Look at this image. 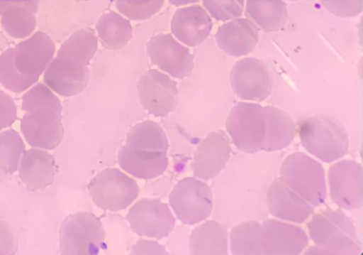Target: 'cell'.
<instances>
[{
    "instance_id": "cell-6",
    "label": "cell",
    "mask_w": 363,
    "mask_h": 255,
    "mask_svg": "<svg viewBox=\"0 0 363 255\" xmlns=\"http://www.w3.org/2000/svg\"><path fill=\"white\" fill-rule=\"evenodd\" d=\"M106 231L99 218L92 212H79L68 216L60 232L62 255H96L105 247Z\"/></svg>"
},
{
    "instance_id": "cell-31",
    "label": "cell",
    "mask_w": 363,
    "mask_h": 255,
    "mask_svg": "<svg viewBox=\"0 0 363 255\" xmlns=\"http://www.w3.org/2000/svg\"><path fill=\"white\" fill-rule=\"evenodd\" d=\"M165 0H116V7L125 18L147 21L161 11Z\"/></svg>"
},
{
    "instance_id": "cell-2",
    "label": "cell",
    "mask_w": 363,
    "mask_h": 255,
    "mask_svg": "<svg viewBox=\"0 0 363 255\" xmlns=\"http://www.w3.org/2000/svg\"><path fill=\"white\" fill-rule=\"evenodd\" d=\"M168 148L162 127L152 121H144L128 131L118 161L127 173L139 179H153L163 175L168 167Z\"/></svg>"
},
{
    "instance_id": "cell-39",
    "label": "cell",
    "mask_w": 363,
    "mask_h": 255,
    "mask_svg": "<svg viewBox=\"0 0 363 255\" xmlns=\"http://www.w3.org/2000/svg\"><path fill=\"white\" fill-rule=\"evenodd\" d=\"M288 1H298V0H288Z\"/></svg>"
},
{
    "instance_id": "cell-19",
    "label": "cell",
    "mask_w": 363,
    "mask_h": 255,
    "mask_svg": "<svg viewBox=\"0 0 363 255\" xmlns=\"http://www.w3.org/2000/svg\"><path fill=\"white\" fill-rule=\"evenodd\" d=\"M218 47L232 58L252 53L258 43V26L249 18H238L225 22L216 33Z\"/></svg>"
},
{
    "instance_id": "cell-5",
    "label": "cell",
    "mask_w": 363,
    "mask_h": 255,
    "mask_svg": "<svg viewBox=\"0 0 363 255\" xmlns=\"http://www.w3.org/2000/svg\"><path fill=\"white\" fill-rule=\"evenodd\" d=\"M280 179L313 206L325 203L328 196L325 169L306 153L290 154L281 166Z\"/></svg>"
},
{
    "instance_id": "cell-33",
    "label": "cell",
    "mask_w": 363,
    "mask_h": 255,
    "mask_svg": "<svg viewBox=\"0 0 363 255\" xmlns=\"http://www.w3.org/2000/svg\"><path fill=\"white\" fill-rule=\"evenodd\" d=\"M210 16L218 21L226 22L242 16L245 0H202Z\"/></svg>"
},
{
    "instance_id": "cell-13",
    "label": "cell",
    "mask_w": 363,
    "mask_h": 255,
    "mask_svg": "<svg viewBox=\"0 0 363 255\" xmlns=\"http://www.w3.org/2000/svg\"><path fill=\"white\" fill-rule=\"evenodd\" d=\"M126 219L133 232L140 237L162 239L176 225V218L169 206L158 200L143 198L128 212Z\"/></svg>"
},
{
    "instance_id": "cell-20",
    "label": "cell",
    "mask_w": 363,
    "mask_h": 255,
    "mask_svg": "<svg viewBox=\"0 0 363 255\" xmlns=\"http://www.w3.org/2000/svg\"><path fill=\"white\" fill-rule=\"evenodd\" d=\"M213 29L209 13L200 5H192L178 9L171 21V31L182 43L188 47H197L210 36Z\"/></svg>"
},
{
    "instance_id": "cell-38",
    "label": "cell",
    "mask_w": 363,
    "mask_h": 255,
    "mask_svg": "<svg viewBox=\"0 0 363 255\" xmlns=\"http://www.w3.org/2000/svg\"><path fill=\"white\" fill-rule=\"evenodd\" d=\"M168 1L173 6L181 7L195 4L198 3L199 0H168Z\"/></svg>"
},
{
    "instance_id": "cell-7",
    "label": "cell",
    "mask_w": 363,
    "mask_h": 255,
    "mask_svg": "<svg viewBox=\"0 0 363 255\" xmlns=\"http://www.w3.org/2000/svg\"><path fill=\"white\" fill-rule=\"evenodd\" d=\"M226 129L235 146L242 152L262 151L267 134L264 107L240 102L230 112Z\"/></svg>"
},
{
    "instance_id": "cell-10",
    "label": "cell",
    "mask_w": 363,
    "mask_h": 255,
    "mask_svg": "<svg viewBox=\"0 0 363 255\" xmlns=\"http://www.w3.org/2000/svg\"><path fill=\"white\" fill-rule=\"evenodd\" d=\"M137 90L142 107L155 117H166L177 107V82L157 69L140 76Z\"/></svg>"
},
{
    "instance_id": "cell-11",
    "label": "cell",
    "mask_w": 363,
    "mask_h": 255,
    "mask_svg": "<svg viewBox=\"0 0 363 255\" xmlns=\"http://www.w3.org/2000/svg\"><path fill=\"white\" fill-rule=\"evenodd\" d=\"M12 64L17 72L36 83L45 73L55 53V45L49 35L38 31L10 48Z\"/></svg>"
},
{
    "instance_id": "cell-29",
    "label": "cell",
    "mask_w": 363,
    "mask_h": 255,
    "mask_svg": "<svg viewBox=\"0 0 363 255\" xmlns=\"http://www.w3.org/2000/svg\"><path fill=\"white\" fill-rule=\"evenodd\" d=\"M98 49V38L91 28H84L66 40L57 53V56L75 60L89 66Z\"/></svg>"
},
{
    "instance_id": "cell-16",
    "label": "cell",
    "mask_w": 363,
    "mask_h": 255,
    "mask_svg": "<svg viewBox=\"0 0 363 255\" xmlns=\"http://www.w3.org/2000/svg\"><path fill=\"white\" fill-rule=\"evenodd\" d=\"M232 148L225 131L209 134L194 152L192 169L196 178L210 180L220 175L228 162Z\"/></svg>"
},
{
    "instance_id": "cell-34",
    "label": "cell",
    "mask_w": 363,
    "mask_h": 255,
    "mask_svg": "<svg viewBox=\"0 0 363 255\" xmlns=\"http://www.w3.org/2000/svg\"><path fill=\"white\" fill-rule=\"evenodd\" d=\"M332 15L340 18H355L363 9V0H318Z\"/></svg>"
},
{
    "instance_id": "cell-23",
    "label": "cell",
    "mask_w": 363,
    "mask_h": 255,
    "mask_svg": "<svg viewBox=\"0 0 363 255\" xmlns=\"http://www.w3.org/2000/svg\"><path fill=\"white\" fill-rule=\"evenodd\" d=\"M18 169L20 179L24 185L38 190L52 185L57 172L53 156L45 149L37 148L25 151Z\"/></svg>"
},
{
    "instance_id": "cell-28",
    "label": "cell",
    "mask_w": 363,
    "mask_h": 255,
    "mask_svg": "<svg viewBox=\"0 0 363 255\" xmlns=\"http://www.w3.org/2000/svg\"><path fill=\"white\" fill-rule=\"evenodd\" d=\"M262 224L252 221L242 222L231 230V253L235 255H261L263 251Z\"/></svg>"
},
{
    "instance_id": "cell-8",
    "label": "cell",
    "mask_w": 363,
    "mask_h": 255,
    "mask_svg": "<svg viewBox=\"0 0 363 255\" xmlns=\"http://www.w3.org/2000/svg\"><path fill=\"white\" fill-rule=\"evenodd\" d=\"M88 189L97 207L113 212L125 210L137 200L140 192L136 180L115 168L99 173Z\"/></svg>"
},
{
    "instance_id": "cell-1",
    "label": "cell",
    "mask_w": 363,
    "mask_h": 255,
    "mask_svg": "<svg viewBox=\"0 0 363 255\" xmlns=\"http://www.w3.org/2000/svg\"><path fill=\"white\" fill-rule=\"evenodd\" d=\"M26 112L21 130L27 143L33 148L52 151L63 140L62 105L46 84H35L23 97Z\"/></svg>"
},
{
    "instance_id": "cell-14",
    "label": "cell",
    "mask_w": 363,
    "mask_h": 255,
    "mask_svg": "<svg viewBox=\"0 0 363 255\" xmlns=\"http://www.w3.org/2000/svg\"><path fill=\"white\" fill-rule=\"evenodd\" d=\"M331 200L340 208L357 210L363 201L362 166L346 160L330 166L328 173Z\"/></svg>"
},
{
    "instance_id": "cell-12",
    "label": "cell",
    "mask_w": 363,
    "mask_h": 255,
    "mask_svg": "<svg viewBox=\"0 0 363 255\" xmlns=\"http://www.w3.org/2000/svg\"><path fill=\"white\" fill-rule=\"evenodd\" d=\"M232 89L242 100L262 102L272 92L273 81L267 65L255 58L238 61L231 69Z\"/></svg>"
},
{
    "instance_id": "cell-40",
    "label": "cell",
    "mask_w": 363,
    "mask_h": 255,
    "mask_svg": "<svg viewBox=\"0 0 363 255\" xmlns=\"http://www.w3.org/2000/svg\"><path fill=\"white\" fill-rule=\"evenodd\" d=\"M77 1H82V0H77ZM84 1H89V0H84Z\"/></svg>"
},
{
    "instance_id": "cell-24",
    "label": "cell",
    "mask_w": 363,
    "mask_h": 255,
    "mask_svg": "<svg viewBox=\"0 0 363 255\" xmlns=\"http://www.w3.org/2000/svg\"><path fill=\"white\" fill-rule=\"evenodd\" d=\"M245 15L265 33L284 29L288 21L284 0H245Z\"/></svg>"
},
{
    "instance_id": "cell-9",
    "label": "cell",
    "mask_w": 363,
    "mask_h": 255,
    "mask_svg": "<svg viewBox=\"0 0 363 255\" xmlns=\"http://www.w3.org/2000/svg\"><path fill=\"white\" fill-rule=\"evenodd\" d=\"M169 202L178 219L188 225L206 220L213 210L211 188L195 178L180 180L170 193Z\"/></svg>"
},
{
    "instance_id": "cell-37",
    "label": "cell",
    "mask_w": 363,
    "mask_h": 255,
    "mask_svg": "<svg viewBox=\"0 0 363 255\" xmlns=\"http://www.w3.org/2000/svg\"><path fill=\"white\" fill-rule=\"evenodd\" d=\"M132 254H169L164 246L155 241L139 239L130 249Z\"/></svg>"
},
{
    "instance_id": "cell-36",
    "label": "cell",
    "mask_w": 363,
    "mask_h": 255,
    "mask_svg": "<svg viewBox=\"0 0 363 255\" xmlns=\"http://www.w3.org/2000/svg\"><path fill=\"white\" fill-rule=\"evenodd\" d=\"M18 249V239L11 225L5 221H0V255L16 254Z\"/></svg>"
},
{
    "instance_id": "cell-35",
    "label": "cell",
    "mask_w": 363,
    "mask_h": 255,
    "mask_svg": "<svg viewBox=\"0 0 363 255\" xmlns=\"http://www.w3.org/2000/svg\"><path fill=\"white\" fill-rule=\"evenodd\" d=\"M17 116L16 102L9 94L0 90V131L11 126L16 121Z\"/></svg>"
},
{
    "instance_id": "cell-15",
    "label": "cell",
    "mask_w": 363,
    "mask_h": 255,
    "mask_svg": "<svg viewBox=\"0 0 363 255\" xmlns=\"http://www.w3.org/2000/svg\"><path fill=\"white\" fill-rule=\"evenodd\" d=\"M147 53L153 65L174 78L184 79L193 72L192 53L171 34L153 36L148 42Z\"/></svg>"
},
{
    "instance_id": "cell-30",
    "label": "cell",
    "mask_w": 363,
    "mask_h": 255,
    "mask_svg": "<svg viewBox=\"0 0 363 255\" xmlns=\"http://www.w3.org/2000/svg\"><path fill=\"white\" fill-rule=\"evenodd\" d=\"M26 146L21 135L13 129L0 133V177L16 173Z\"/></svg>"
},
{
    "instance_id": "cell-17",
    "label": "cell",
    "mask_w": 363,
    "mask_h": 255,
    "mask_svg": "<svg viewBox=\"0 0 363 255\" xmlns=\"http://www.w3.org/2000/svg\"><path fill=\"white\" fill-rule=\"evenodd\" d=\"M89 66L56 55L48 66L43 82L54 92L69 97L80 94L88 86Z\"/></svg>"
},
{
    "instance_id": "cell-4",
    "label": "cell",
    "mask_w": 363,
    "mask_h": 255,
    "mask_svg": "<svg viewBox=\"0 0 363 255\" xmlns=\"http://www.w3.org/2000/svg\"><path fill=\"white\" fill-rule=\"evenodd\" d=\"M298 134L303 147L326 163L342 158L350 148L345 127L328 116L317 115L301 121Z\"/></svg>"
},
{
    "instance_id": "cell-32",
    "label": "cell",
    "mask_w": 363,
    "mask_h": 255,
    "mask_svg": "<svg viewBox=\"0 0 363 255\" xmlns=\"http://www.w3.org/2000/svg\"><path fill=\"white\" fill-rule=\"evenodd\" d=\"M0 83L13 93H22L34 86L35 83L21 75L14 68L10 48L0 55Z\"/></svg>"
},
{
    "instance_id": "cell-27",
    "label": "cell",
    "mask_w": 363,
    "mask_h": 255,
    "mask_svg": "<svg viewBox=\"0 0 363 255\" xmlns=\"http://www.w3.org/2000/svg\"><path fill=\"white\" fill-rule=\"evenodd\" d=\"M96 28L101 43L110 50L124 48L133 36V27L130 21L113 11L104 13Z\"/></svg>"
},
{
    "instance_id": "cell-21",
    "label": "cell",
    "mask_w": 363,
    "mask_h": 255,
    "mask_svg": "<svg viewBox=\"0 0 363 255\" xmlns=\"http://www.w3.org/2000/svg\"><path fill=\"white\" fill-rule=\"evenodd\" d=\"M271 215L285 221L301 224L313 215L314 206L290 189L281 179H275L267 191Z\"/></svg>"
},
{
    "instance_id": "cell-18",
    "label": "cell",
    "mask_w": 363,
    "mask_h": 255,
    "mask_svg": "<svg viewBox=\"0 0 363 255\" xmlns=\"http://www.w3.org/2000/svg\"><path fill=\"white\" fill-rule=\"evenodd\" d=\"M262 224L264 254L297 255L309 244L306 232L300 227L274 219Z\"/></svg>"
},
{
    "instance_id": "cell-26",
    "label": "cell",
    "mask_w": 363,
    "mask_h": 255,
    "mask_svg": "<svg viewBox=\"0 0 363 255\" xmlns=\"http://www.w3.org/2000/svg\"><path fill=\"white\" fill-rule=\"evenodd\" d=\"M228 232L216 221L197 227L191 236L190 253L193 255H227Z\"/></svg>"
},
{
    "instance_id": "cell-25",
    "label": "cell",
    "mask_w": 363,
    "mask_h": 255,
    "mask_svg": "<svg viewBox=\"0 0 363 255\" xmlns=\"http://www.w3.org/2000/svg\"><path fill=\"white\" fill-rule=\"evenodd\" d=\"M267 134L262 151H276L291 144L296 134V125L286 112L274 107H264Z\"/></svg>"
},
{
    "instance_id": "cell-22",
    "label": "cell",
    "mask_w": 363,
    "mask_h": 255,
    "mask_svg": "<svg viewBox=\"0 0 363 255\" xmlns=\"http://www.w3.org/2000/svg\"><path fill=\"white\" fill-rule=\"evenodd\" d=\"M40 0H0V19L11 38L24 39L36 29Z\"/></svg>"
},
{
    "instance_id": "cell-3",
    "label": "cell",
    "mask_w": 363,
    "mask_h": 255,
    "mask_svg": "<svg viewBox=\"0 0 363 255\" xmlns=\"http://www.w3.org/2000/svg\"><path fill=\"white\" fill-rule=\"evenodd\" d=\"M311 246L305 254L358 255L362 244L352 219L341 210H323L308 223Z\"/></svg>"
}]
</instances>
